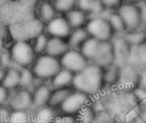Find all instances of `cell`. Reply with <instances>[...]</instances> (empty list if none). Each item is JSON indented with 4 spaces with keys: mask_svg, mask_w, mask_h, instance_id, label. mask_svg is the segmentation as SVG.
<instances>
[{
    "mask_svg": "<svg viewBox=\"0 0 146 123\" xmlns=\"http://www.w3.org/2000/svg\"><path fill=\"white\" fill-rule=\"evenodd\" d=\"M74 73L62 68V69L51 79V86L54 89L66 88L72 85L74 80Z\"/></svg>",
    "mask_w": 146,
    "mask_h": 123,
    "instance_id": "ac0fdd59",
    "label": "cell"
},
{
    "mask_svg": "<svg viewBox=\"0 0 146 123\" xmlns=\"http://www.w3.org/2000/svg\"><path fill=\"white\" fill-rule=\"evenodd\" d=\"M130 45L139 46L146 41V31H132L121 36Z\"/></svg>",
    "mask_w": 146,
    "mask_h": 123,
    "instance_id": "d4e9b609",
    "label": "cell"
},
{
    "mask_svg": "<svg viewBox=\"0 0 146 123\" xmlns=\"http://www.w3.org/2000/svg\"><path fill=\"white\" fill-rule=\"evenodd\" d=\"M90 97L83 92L74 91L66 98V100L60 106V109L63 114L74 116L79 114V112L88 105Z\"/></svg>",
    "mask_w": 146,
    "mask_h": 123,
    "instance_id": "ba28073f",
    "label": "cell"
},
{
    "mask_svg": "<svg viewBox=\"0 0 146 123\" xmlns=\"http://www.w3.org/2000/svg\"><path fill=\"white\" fill-rule=\"evenodd\" d=\"M133 123H146V108L140 109L139 114Z\"/></svg>",
    "mask_w": 146,
    "mask_h": 123,
    "instance_id": "b9f144b4",
    "label": "cell"
},
{
    "mask_svg": "<svg viewBox=\"0 0 146 123\" xmlns=\"http://www.w3.org/2000/svg\"><path fill=\"white\" fill-rule=\"evenodd\" d=\"M71 29L67 19L63 17H55L50 22L46 23L45 26V31L49 35L60 39L69 37Z\"/></svg>",
    "mask_w": 146,
    "mask_h": 123,
    "instance_id": "4fadbf2b",
    "label": "cell"
},
{
    "mask_svg": "<svg viewBox=\"0 0 146 123\" xmlns=\"http://www.w3.org/2000/svg\"><path fill=\"white\" fill-rule=\"evenodd\" d=\"M51 89L47 85L42 84L38 86L33 92V110H37L43 107L48 106L49 100L51 94Z\"/></svg>",
    "mask_w": 146,
    "mask_h": 123,
    "instance_id": "9a60e30c",
    "label": "cell"
},
{
    "mask_svg": "<svg viewBox=\"0 0 146 123\" xmlns=\"http://www.w3.org/2000/svg\"><path fill=\"white\" fill-rule=\"evenodd\" d=\"M13 2V0H0V9H3L4 6L9 4V3Z\"/></svg>",
    "mask_w": 146,
    "mask_h": 123,
    "instance_id": "f6af8a7d",
    "label": "cell"
},
{
    "mask_svg": "<svg viewBox=\"0 0 146 123\" xmlns=\"http://www.w3.org/2000/svg\"><path fill=\"white\" fill-rule=\"evenodd\" d=\"M67 21L70 25L71 28L76 29L81 27L86 21V15L82 11L80 10H71L67 15Z\"/></svg>",
    "mask_w": 146,
    "mask_h": 123,
    "instance_id": "4316f807",
    "label": "cell"
},
{
    "mask_svg": "<svg viewBox=\"0 0 146 123\" xmlns=\"http://www.w3.org/2000/svg\"><path fill=\"white\" fill-rule=\"evenodd\" d=\"M139 88L146 90V68H143L139 71Z\"/></svg>",
    "mask_w": 146,
    "mask_h": 123,
    "instance_id": "f35d334b",
    "label": "cell"
},
{
    "mask_svg": "<svg viewBox=\"0 0 146 123\" xmlns=\"http://www.w3.org/2000/svg\"><path fill=\"white\" fill-rule=\"evenodd\" d=\"M12 110L5 106L0 107V123H10Z\"/></svg>",
    "mask_w": 146,
    "mask_h": 123,
    "instance_id": "8d00e7d4",
    "label": "cell"
},
{
    "mask_svg": "<svg viewBox=\"0 0 146 123\" xmlns=\"http://www.w3.org/2000/svg\"><path fill=\"white\" fill-rule=\"evenodd\" d=\"M136 57L139 64L143 68H146V41L145 43L141 44L140 45L137 46Z\"/></svg>",
    "mask_w": 146,
    "mask_h": 123,
    "instance_id": "e575fe53",
    "label": "cell"
},
{
    "mask_svg": "<svg viewBox=\"0 0 146 123\" xmlns=\"http://www.w3.org/2000/svg\"><path fill=\"white\" fill-rule=\"evenodd\" d=\"M18 2L23 4H26L29 7H33V6H36L39 3V0H18Z\"/></svg>",
    "mask_w": 146,
    "mask_h": 123,
    "instance_id": "7bdbcfd3",
    "label": "cell"
},
{
    "mask_svg": "<svg viewBox=\"0 0 146 123\" xmlns=\"http://www.w3.org/2000/svg\"><path fill=\"white\" fill-rule=\"evenodd\" d=\"M33 39H34V41L32 45L33 47V50H34L36 55L44 54L46 46H47V44L49 41V38L47 37V35L45 33H42L39 35H38L36 38H34Z\"/></svg>",
    "mask_w": 146,
    "mask_h": 123,
    "instance_id": "f1b7e54d",
    "label": "cell"
},
{
    "mask_svg": "<svg viewBox=\"0 0 146 123\" xmlns=\"http://www.w3.org/2000/svg\"><path fill=\"white\" fill-rule=\"evenodd\" d=\"M78 0H55L54 7L59 12H69L77 3Z\"/></svg>",
    "mask_w": 146,
    "mask_h": 123,
    "instance_id": "4dcf8cb0",
    "label": "cell"
},
{
    "mask_svg": "<svg viewBox=\"0 0 146 123\" xmlns=\"http://www.w3.org/2000/svg\"><path fill=\"white\" fill-rule=\"evenodd\" d=\"M72 92L73 91L68 87L54 89V91L51 92L48 106L51 108H55L58 106L60 107L62 104V103L66 100V98L71 94Z\"/></svg>",
    "mask_w": 146,
    "mask_h": 123,
    "instance_id": "44dd1931",
    "label": "cell"
},
{
    "mask_svg": "<svg viewBox=\"0 0 146 123\" xmlns=\"http://www.w3.org/2000/svg\"><path fill=\"white\" fill-rule=\"evenodd\" d=\"M31 69L35 78L39 80H51L62 69V65L60 60L56 57L42 54L35 59Z\"/></svg>",
    "mask_w": 146,
    "mask_h": 123,
    "instance_id": "277c9868",
    "label": "cell"
},
{
    "mask_svg": "<svg viewBox=\"0 0 146 123\" xmlns=\"http://www.w3.org/2000/svg\"><path fill=\"white\" fill-rule=\"evenodd\" d=\"M104 6L108 9H113L116 8L121 4V0H101Z\"/></svg>",
    "mask_w": 146,
    "mask_h": 123,
    "instance_id": "60d3db41",
    "label": "cell"
},
{
    "mask_svg": "<svg viewBox=\"0 0 146 123\" xmlns=\"http://www.w3.org/2000/svg\"><path fill=\"white\" fill-rule=\"evenodd\" d=\"M93 63L105 68L115 63L114 46L111 41H100L93 58Z\"/></svg>",
    "mask_w": 146,
    "mask_h": 123,
    "instance_id": "30bf717a",
    "label": "cell"
},
{
    "mask_svg": "<svg viewBox=\"0 0 146 123\" xmlns=\"http://www.w3.org/2000/svg\"><path fill=\"white\" fill-rule=\"evenodd\" d=\"M53 123H76V119L70 115H61L56 116Z\"/></svg>",
    "mask_w": 146,
    "mask_h": 123,
    "instance_id": "74e56055",
    "label": "cell"
},
{
    "mask_svg": "<svg viewBox=\"0 0 146 123\" xmlns=\"http://www.w3.org/2000/svg\"><path fill=\"white\" fill-rule=\"evenodd\" d=\"M9 98V91L0 84V107L3 106Z\"/></svg>",
    "mask_w": 146,
    "mask_h": 123,
    "instance_id": "ab89813d",
    "label": "cell"
},
{
    "mask_svg": "<svg viewBox=\"0 0 146 123\" xmlns=\"http://www.w3.org/2000/svg\"><path fill=\"white\" fill-rule=\"evenodd\" d=\"M99 42H100L99 40H98L94 38H89L82 45L80 52L87 60H92V61L93 60Z\"/></svg>",
    "mask_w": 146,
    "mask_h": 123,
    "instance_id": "484cf974",
    "label": "cell"
},
{
    "mask_svg": "<svg viewBox=\"0 0 146 123\" xmlns=\"http://www.w3.org/2000/svg\"><path fill=\"white\" fill-rule=\"evenodd\" d=\"M89 39V33L86 28H76L73 32H71L68 39L69 47L75 49L78 47H81L82 45Z\"/></svg>",
    "mask_w": 146,
    "mask_h": 123,
    "instance_id": "ffe728a7",
    "label": "cell"
},
{
    "mask_svg": "<svg viewBox=\"0 0 146 123\" xmlns=\"http://www.w3.org/2000/svg\"><path fill=\"white\" fill-rule=\"evenodd\" d=\"M111 111L119 122L133 123L139 114L140 107L133 92H124L113 101Z\"/></svg>",
    "mask_w": 146,
    "mask_h": 123,
    "instance_id": "7a4b0ae2",
    "label": "cell"
},
{
    "mask_svg": "<svg viewBox=\"0 0 146 123\" xmlns=\"http://www.w3.org/2000/svg\"><path fill=\"white\" fill-rule=\"evenodd\" d=\"M9 109L15 112H28L33 110V95L27 89H21L10 98Z\"/></svg>",
    "mask_w": 146,
    "mask_h": 123,
    "instance_id": "8fae6325",
    "label": "cell"
},
{
    "mask_svg": "<svg viewBox=\"0 0 146 123\" xmlns=\"http://www.w3.org/2000/svg\"><path fill=\"white\" fill-rule=\"evenodd\" d=\"M108 21L114 31H116L119 33H123L127 28L126 25L119 13L118 14L117 13L110 14V17L108 18Z\"/></svg>",
    "mask_w": 146,
    "mask_h": 123,
    "instance_id": "f546056e",
    "label": "cell"
},
{
    "mask_svg": "<svg viewBox=\"0 0 146 123\" xmlns=\"http://www.w3.org/2000/svg\"><path fill=\"white\" fill-rule=\"evenodd\" d=\"M20 69L21 74V81H20V87L22 89H28L34 81L35 76L29 68H21L18 67Z\"/></svg>",
    "mask_w": 146,
    "mask_h": 123,
    "instance_id": "83f0119b",
    "label": "cell"
},
{
    "mask_svg": "<svg viewBox=\"0 0 146 123\" xmlns=\"http://www.w3.org/2000/svg\"><path fill=\"white\" fill-rule=\"evenodd\" d=\"M104 85V68L94 63L88 64L82 71L75 74L72 83L75 91L89 97L98 94Z\"/></svg>",
    "mask_w": 146,
    "mask_h": 123,
    "instance_id": "6da1fadb",
    "label": "cell"
},
{
    "mask_svg": "<svg viewBox=\"0 0 146 123\" xmlns=\"http://www.w3.org/2000/svg\"><path fill=\"white\" fill-rule=\"evenodd\" d=\"M139 71L137 68L131 64H126L120 67L119 80L117 86L121 92H133L139 87Z\"/></svg>",
    "mask_w": 146,
    "mask_h": 123,
    "instance_id": "8992f818",
    "label": "cell"
},
{
    "mask_svg": "<svg viewBox=\"0 0 146 123\" xmlns=\"http://www.w3.org/2000/svg\"><path fill=\"white\" fill-rule=\"evenodd\" d=\"M20 69L17 66L15 67L14 65H12V67L5 70V74L1 82V85L8 91H11L20 86Z\"/></svg>",
    "mask_w": 146,
    "mask_h": 123,
    "instance_id": "e0dca14e",
    "label": "cell"
},
{
    "mask_svg": "<svg viewBox=\"0 0 146 123\" xmlns=\"http://www.w3.org/2000/svg\"><path fill=\"white\" fill-rule=\"evenodd\" d=\"M62 68L77 74L82 71L87 65L88 60L82 55V53L75 49L68 50L60 60Z\"/></svg>",
    "mask_w": 146,
    "mask_h": 123,
    "instance_id": "9c48e42d",
    "label": "cell"
},
{
    "mask_svg": "<svg viewBox=\"0 0 146 123\" xmlns=\"http://www.w3.org/2000/svg\"><path fill=\"white\" fill-rule=\"evenodd\" d=\"M115 52V63L119 67L128 63V60L132 54L130 45L122 38H117L112 41Z\"/></svg>",
    "mask_w": 146,
    "mask_h": 123,
    "instance_id": "5bb4252c",
    "label": "cell"
},
{
    "mask_svg": "<svg viewBox=\"0 0 146 123\" xmlns=\"http://www.w3.org/2000/svg\"><path fill=\"white\" fill-rule=\"evenodd\" d=\"M9 51L13 64H15L17 67L29 68L36 59V53L32 44L28 41H15Z\"/></svg>",
    "mask_w": 146,
    "mask_h": 123,
    "instance_id": "5b68a950",
    "label": "cell"
},
{
    "mask_svg": "<svg viewBox=\"0 0 146 123\" xmlns=\"http://www.w3.org/2000/svg\"><path fill=\"white\" fill-rule=\"evenodd\" d=\"M79 118L80 123H93L95 120V112L92 108L86 106L79 112Z\"/></svg>",
    "mask_w": 146,
    "mask_h": 123,
    "instance_id": "1f68e13d",
    "label": "cell"
},
{
    "mask_svg": "<svg viewBox=\"0 0 146 123\" xmlns=\"http://www.w3.org/2000/svg\"><path fill=\"white\" fill-rule=\"evenodd\" d=\"M68 50L69 45L63 40V39L51 37L49 39L44 54L57 58L59 57H62Z\"/></svg>",
    "mask_w": 146,
    "mask_h": 123,
    "instance_id": "2e32d148",
    "label": "cell"
},
{
    "mask_svg": "<svg viewBox=\"0 0 146 123\" xmlns=\"http://www.w3.org/2000/svg\"><path fill=\"white\" fill-rule=\"evenodd\" d=\"M120 74V67L115 63L104 68V81L107 85H117Z\"/></svg>",
    "mask_w": 146,
    "mask_h": 123,
    "instance_id": "cb8c5ba5",
    "label": "cell"
},
{
    "mask_svg": "<svg viewBox=\"0 0 146 123\" xmlns=\"http://www.w3.org/2000/svg\"><path fill=\"white\" fill-rule=\"evenodd\" d=\"M133 94L137 100L140 109L146 108V90L138 87L133 92Z\"/></svg>",
    "mask_w": 146,
    "mask_h": 123,
    "instance_id": "d590c367",
    "label": "cell"
},
{
    "mask_svg": "<svg viewBox=\"0 0 146 123\" xmlns=\"http://www.w3.org/2000/svg\"><path fill=\"white\" fill-rule=\"evenodd\" d=\"M13 65V61L11 57L10 51L8 50H3L2 54L0 55V67L4 70L9 68Z\"/></svg>",
    "mask_w": 146,
    "mask_h": 123,
    "instance_id": "d6a6232c",
    "label": "cell"
},
{
    "mask_svg": "<svg viewBox=\"0 0 146 123\" xmlns=\"http://www.w3.org/2000/svg\"><path fill=\"white\" fill-rule=\"evenodd\" d=\"M92 38L99 41H110L113 37L114 30L108 20L98 17L88 22L86 28Z\"/></svg>",
    "mask_w": 146,
    "mask_h": 123,
    "instance_id": "52a82bcc",
    "label": "cell"
},
{
    "mask_svg": "<svg viewBox=\"0 0 146 123\" xmlns=\"http://www.w3.org/2000/svg\"><path fill=\"white\" fill-rule=\"evenodd\" d=\"M4 74H5V70L0 67V84H1V82H2V80H3V79L4 77Z\"/></svg>",
    "mask_w": 146,
    "mask_h": 123,
    "instance_id": "bcb514c9",
    "label": "cell"
},
{
    "mask_svg": "<svg viewBox=\"0 0 146 123\" xmlns=\"http://www.w3.org/2000/svg\"><path fill=\"white\" fill-rule=\"evenodd\" d=\"M140 9V17H141V23L146 25V3H145Z\"/></svg>",
    "mask_w": 146,
    "mask_h": 123,
    "instance_id": "ee69618b",
    "label": "cell"
},
{
    "mask_svg": "<svg viewBox=\"0 0 146 123\" xmlns=\"http://www.w3.org/2000/svg\"><path fill=\"white\" fill-rule=\"evenodd\" d=\"M31 116L27 112H15L12 111L10 123H30Z\"/></svg>",
    "mask_w": 146,
    "mask_h": 123,
    "instance_id": "836d02e7",
    "label": "cell"
},
{
    "mask_svg": "<svg viewBox=\"0 0 146 123\" xmlns=\"http://www.w3.org/2000/svg\"><path fill=\"white\" fill-rule=\"evenodd\" d=\"M9 33L15 41H28L43 33V22L35 18L25 20L8 27Z\"/></svg>",
    "mask_w": 146,
    "mask_h": 123,
    "instance_id": "3957f363",
    "label": "cell"
},
{
    "mask_svg": "<svg viewBox=\"0 0 146 123\" xmlns=\"http://www.w3.org/2000/svg\"><path fill=\"white\" fill-rule=\"evenodd\" d=\"M56 116L54 109L45 106L35 110V113L31 116L30 123H53Z\"/></svg>",
    "mask_w": 146,
    "mask_h": 123,
    "instance_id": "d6986e66",
    "label": "cell"
},
{
    "mask_svg": "<svg viewBox=\"0 0 146 123\" xmlns=\"http://www.w3.org/2000/svg\"><path fill=\"white\" fill-rule=\"evenodd\" d=\"M77 3L82 10L93 14H102L105 9L101 0H78Z\"/></svg>",
    "mask_w": 146,
    "mask_h": 123,
    "instance_id": "603a6c76",
    "label": "cell"
},
{
    "mask_svg": "<svg viewBox=\"0 0 146 123\" xmlns=\"http://www.w3.org/2000/svg\"><path fill=\"white\" fill-rule=\"evenodd\" d=\"M126 27L131 31L136 30L141 24L140 9L133 4H126L120 8L119 11Z\"/></svg>",
    "mask_w": 146,
    "mask_h": 123,
    "instance_id": "7c38bea8",
    "label": "cell"
},
{
    "mask_svg": "<svg viewBox=\"0 0 146 123\" xmlns=\"http://www.w3.org/2000/svg\"><path fill=\"white\" fill-rule=\"evenodd\" d=\"M3 50H4V48H3V40L0 38V55L2 54Z\"/></svg>",
    "mask_w": 146,
    "mask_h": 123,
    "instance_id": "7dc6e473",
    "label": "cell"
},
{
    "mask_svg": "<svg viewBox=\"0 0 146 123\" xmlns=\"http://www.w3.org/2000/svg\"><path fill=\"white\" fill-rule=\"evenodd\" d=\"M118 123H130V122H118Z\"/></svg>",
    "mask_w": 146,
    "mask_h": 123,
    "instance_id": "681fc988",
    "label": "cell"
},
{
    "mask_svg": "<svg viewBox=\"0 0 146 123\" xmlns=\"http://www.w3.org/2000/svg\"><path fill=\"white\" fill-rule=\"evenodd\" d=\"M56 9L50 3L44 1L38 6L39 21L43 23H48L56 17Z\"/></svg>",
    "mask_w": 146,
    "mask_h": 123,
    "instance_id": "7402d4cb",
    "label": "cell"
},
{
    "mask_svg": "<svg viewBox=\"0 0 146 123\" xmlns=\"http://www.w3.org/2000/svg\"><path fill=\"white\" fill-rule=\"evenodd\" d=\"M127 1H130V2H139V1H142V0H127Z\"/></svg>",
    "mask_w": 146,
    "mask_h": 123,
    "instance_id": "c3c4849f",
    "label": "cell"
}]
</instances>
